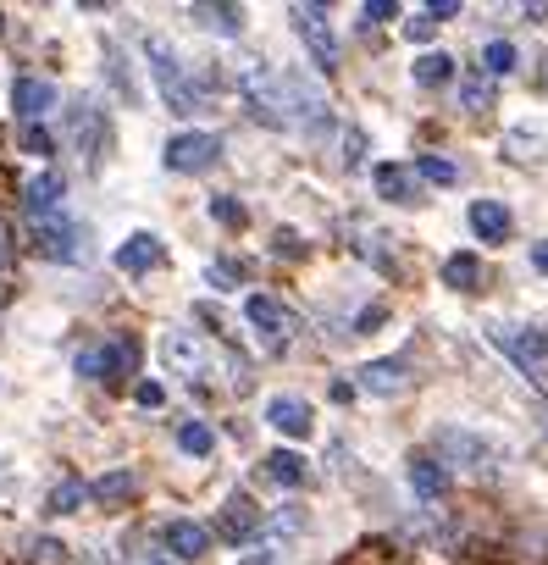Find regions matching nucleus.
I'll use <instances>...</instances> for the list:
<instances>
[{"label": "nucleus", "instance_id": "1", "mask_svg": "<svg viewBox=\"0 0 548 565\" xmlns=\"http://www.w3.org/2000/svg\"><path fill=\"white\" fill-rule=\"evenodd\" d=\"M239 89H244V106H250V117L261 122V128H322V117H327L322 95H316L305 78L277 73L266 61H244Z\"/></svg>", "mask_w": 548, "mask_h": 565}, {"label": "nucleus", "instance_id": "2", "mask_svg": "<svg viewBox=\"0 0 548 565\" xmlns=\"http://www.w3.org/2000/svg\"><path fill=\"white\" fill-rule=\"evenodd\" d=\"M144 56H150L155 84H161V95H167V106L178 111V117H194V111L211 106V95H216V73H200V78H194L189 67L178 61V50H172L167 39H144Z\"/></svg>", "mask_w": 548, "mask_h": 565}, {"label": "nucleus", "instance_id": "3", "mask_svg": "<svg viewBox=\"0 0 548 565\" xmlns=\"http://www.w3.org/2000/svg\"><path fill=\"white\" fill-rule=\"evenodd\" d=\"M133 372H139V338L133 333H111L106 344L78 355V377H95V383H128Z\"/></svg>", "mask_w": 548, "mask_h": 565}, {"label": "nucleus", "instance_id": "4", "mask_svg": "<svg viewBox=\"0 0 548 565\" xmlns=\"http://www.w3.org/2000/svg\"><path fill=\"white\" fill-rule=\"evenodd\" d=\"M488 338H493V349H504L521 372H543V361H548V333L543 327H521V322H493L488 327Z\"/></svg>", "mask_w": 548, "mask_h": 565}, {"label": "nucleus", "instance_id": "5", "mask_svg": "<svg viewBox=\"0 0 548 565\" xmlns=\"http://www.w3.org/2000/svg\"><path fill=\"white\" fill-rule=\"evenodd\" d=\"M288 17H294V34L305 39V50H310V61L322 67V73H333L338 67V39H333V23H327V6H288Z\"/></svg>", "mask_w": 548, "mask_h": 565}, {"label": "nucleus", "instance_id": "6", "mask_svg": "<svg viewBox=\"0 0 548 565\" xmlns=\"http://www.w3.org/2000/svg\"><path fill=\"white\" fill-rule=\"evenodd\" d=\"M34 250L45 261H84V228L72 217H34Z\"/></svg>", "mask_w": 548, "mask_h": 565}, {"label": "nucleus", "instance_id": "7", "mask_svg": "<svg viewBox=\"0 0 548 565\" xmlns=\"http://www.w3.org/2000/svg\"><path fill=\"white\" fill-rule=\"evenodd\" d=\"M438 455L443 460H460V466L482 471V477L499 466V449H493L488 438H477V433H460V427H443V433H438Z\"/></svg>", "mask_w": 548, "mask_h": 565}, {"label": "nucleus", "instance_id": "8", "mask_svg": "<svg viewBox=\"0 0 548 565\" xmlns=\"http://www.w3.org/2000/svg\"><path fill=\"white\" fill-rule=\"evenodd\" d=\"M161 361H167L178 377H189V383H200V377L211 372V355H205V344L194 333H167L161 338Z\"/></svg>", "mask_w": 548, "mask_h": 565}, {"label": "nucleus", "instance_id": "9", "mask_svg": "<svg viewBox=\"0 0 548 565\" xmlns=\"http://www.w3.org/2000/svg\"><path fill=\"white\" fill-rule=\"evenodd\" d=\"M216 156H222V139H216V133H178V139L167 145V167L172 172H205Z\"/></svg>", "mask_w": 548, "mask_h": 565}, {"label": "nucleus", "instance_id": "10", "mask_svg": "<svg viewBox=\"0 0 548 565\" xmlns=\"http://www.w3.org/2000/svg\"><path fill=\"white\" fill-rule=\"evenodd\" d=\"M244 316H250L261 333H272L277 344H288V338H294V327H299V316L288 311L283 300H272V294H250V300H244Z\"/></svg>", "mask_w": 548, "mask_h": 565}, {"label": "nucleus", "instance_id": "11", "mask_svg": "<svg viewBox=\"0 0 548 565\" xmlns=\"http://www.w3.org/2000/svg\"><path fill=\"white\" fill-rule=\"evenodd\" d=\"M61 194H67V178H61V172H34V178L23 183V211L28 217H56Z\"/></svg>", "mask_w": 548, "mask_h": 565}, {"label": "nucleus", "instance_id": "12", "mask_svg": "<svg viewBox=\"0 0 548 565\" xmlns=\"http://www.w3.org/2000/svg\"><path fill=\"white\" fill-rule=\"evenodd\" d=\"M355 377H360V388H366V394L388 399V394H405V388H410V361H399V355H394V361H366Z\"/></svg>", "mask_w": 548, "mask_h": 565}, {"label": "nucleus", "instance_id": "13", "mask_svg": "<svg viewBox=\"0 0 548 565\" xmlns=\"http://www.w3.org/2000/svg\"><path fill=\"white\" fill-rule=\"evenodd\" d=\"M216 532H222L227 543H250L255 532H261V510H255L244 493H233V499L222 505V516H216Z\"/></svg>", "mask_w": 548, "mask_h": 565}, {"label": "nucleus", "instance_id": "14", "mask_svg": "<svg viewBox=\"0 0 548 565\" xmlns=\"http://www.w3.org/2000/svg\"><path fill=\"white\" fill-rule=\"evenodd\" d=\"M12 111L23 122H39L45 111H56V84H45V78H17L12 84Z\"/></svg>", "mask_w": 548, "mask_h": 565}, {"label": "nucleus", "instance_id": "15", "mask_svg": "<svg viewBox=\"0 0 548 565\" xmlns=\"http://www.w3.org/2000/svg\"><path fill=\"white\" fill-rule=\"evenodd\" d=\"M371 189H377L388 205H416V172L382 161V167H371Z\"/></svg>", "mask_w": 548, "mask_h": 565}, {"label": "nucleus", "instance_id": "16", "mask_svg": "<svg viewBox=\"0 0 548 565\" xmlns=\"http://www.w3.org/2000/svg\"><path fill=\"white\" fill-rule=\"evenodd\" d=\"M266 421H272L277 433H288V438H310V405L305 399H294V394H277L272 405H266Z\"/></svg>", "mask_w": 548, "mask_h": 565}, {"label": "nucleus", "instance_id": "17", "mask_svg": "<svg viewBox=\"0 0 548 565\" xmlns=\"http://www.w3.org/2000/svg\"><path fill=\"white\" fill-rule=\"evenodd\" d=\"M161 255H167V250H161V239H155V233H133V239L117 250V266L128 277H144L150 266H161Z\"/></svg>", "mask_w": 548, "mask_h": 565}, {"label": "nucleus", "instance_id": "18", "mask_svg": "<svg viewBox=\"0 0 548 565\" xmlns=\"http://www.w3.org/2000/svg\"><path fill=\"white\" fill-rule=\"evenodd\" d=\"M161 538H167V549L178 554V560H200V554L211 549V532H205L200 521H167Z\"/></svg>", "mask_w": 548, "mask_h": 565}, {"label": "nucleus", "instance_id": "19", "mask_svg": "<svg viewBox=\"0 0 548 565\" xmlns=\"http://www.w3.org/2000/svg\"><path fill=\"white\" fill-rule=\"evenodd\" d=\"M410 488H416L421 499H443V493H449V466H443L438 455H416L410 460Z\"/></svg>", "mask_w": 548, "mask_h": 565}, {"label": "nucleus", "instance_id": "20", "mask_svg": "<svg viewBox=\"0 0 548 565\" xmlns=\"http://www.w3.org/2000/svg\"><path fill=\"white\" fill-rule=\"evenodd\" d=\"M443 283H449V289H460V294H482L488 272H482V261L471 250H460V255H449V261H443Z\"/></svg>", "mask_w": 548, "mask_h": 565}, {"label": "nucleus", "instance_id": "21", "mask_svg": "<svg viewBox=\"0 0 548 565\" xmlns=\"http://www.w3.org/2000/svg\"><path fill=\"white\" fill-rule=\"evenodd\" d=\"M471 228H477L482 244H504L510 239V211H504L499 200H477L471 205Z\"/></svg>", "mask_w": 548, "mask_h": 565}, {"label": "nucleus", "instance_id": "22", "mask_svg": "<svg viewBox=\"0 0 548 565\" xmlns=\"http://www.w3.org/2000/svg\"><path fill=\"white\" fill-rule=\"evenodd\" d=\"M133 493H139V477H133L128 466H117V471H106V477H100L95 488H89V499H100L106 510H122V505L133 499Z\"/></svg>", "mask_w": 548, "mask_h": 565}, {"label": "nucleus", "instance_id": "23", "mask_svg": "<svg viewBox=\"0 0 548 565\" xmlns=\"http://www.w3.org/2000/svg\"><path fill=\"white\" fill-rule=\"evenodd\" d=\"M493 100H499V89H493L488 73H460V111H471V117H488Z\"/></svg>", "mask_w": 548, "mask_h": 565}, {"label": "nucleus", "instance_id": "24", "mask_svg": "<svg viewBox=\"0 0 548 565\" xmlns=\"http://www.w3.org/2000/svg\"><path fill=\"white\" fill-rule=\"evenodd\" d=\"M72 133H78V145H84L89 161H100V150H106V122H100L95 106H78L72 111Z\"/></svg>", "mask_w": 548, "mask_h": 565}, {"label": "nucleus", "instance_id": "25", "mask_svg": "<svg viewBox=\"0 0 548 565\" xmlns=\"http://www.w3.org/2000/svg\"><path fill=\"white\" fill-rule=\"evenodd\" d=\"M266 477H272L277 488H299V482H305V455H294V449H272V455H266Z\"/></svg>", "mask_w": 548, "mask_h": 565}, {"label": "nucleus", "instance_id": "26", "mask_svg": "<svg viewBox=\"0 0 548 565\" xmlns=\"http://www.w3.org/2000/svg\"><path fill=\"white\" fill-rule=\"evenodd\" d=\"M178 449H183V455H211V449H216L211 421H200V416L178 421Z\"/></svg>", "mask_w": 548, "mask_h": 565}, {"label": "nucleus", "instance_id": "27", "mask_svg": "<svg viewBox=\"0 0 548 565\" xmlns=\"http://www.w3.org/2000/svg\"><path fill=\"white\" fill-rule=\"evenodd\" d=\"M454 78V56H443V50H427V56H416V84L421 89H438Z\"/></svg>", "mask_w": 548, "mask_h": 565}, {"label": "nucleus", "instance_id": "28", "mask_svg": "<svg viewBox=\"0 0 548 565\" xmlns=\"http://www.w3.org/2000/svg\"><path fill=\"white\" fill-rule=\"evenodd\" d=\"M388 244H394V239H388V233H377V228H360V255H366V261H377V272H388V277H399V261H394V255H388Z\"/></svg>", "mask_w": 548, "mask_h": 565}, {"label": "nucleus", "instance_id": "29", "mask_svg": "<svg viewBox=\"0 0 548 565\" xmlns=\"http://www.w3.org/2000/svg\"><path fill=\"white\" fill-rule=\"evenodd\" d=\"M482 73L488 78H510L515 73V45L510 39H488V45H482Z\"/></svg>", "mask_w": 548, "mask_h": 565}, {"label": "nucleus", "instance_id": "30", "mask_svg": "<svg viewBox=\"0 0 548 565\" xmlns=\"http://www.w3.org/2000/svg\"><path fill=\"white\" fill-rule=\"evenodd\" d=\"M84 499H89L84 482H78V477H61L56 488H50V516H72V510L84 505Z\"/></svg>", "mask_w": 548, "mask_h": 565}, {"label": "nucleus", "instance_id": "31", "mask_svg": "<svg viewBox=\"0 0 548 565\" xmlns=\"http://www.w3.org/2000/svg\"><path fill=\"white\" fill-rule=\"evenodd\" d=\"M194 17H200V23H211L216 34H239V28H244V6H205V0H200V6H194Z\"/></svg>", "mask_w": 548, "mask_h": 565}, {"label": "nucleus", "instance_id": "32", "mask_svg": "<svg viewBox=\"0 0 548 565\" xmlns=\"http://www.w3.org/2000/svg\"><path fill=\"white\" fill-rule=\"evenodd\" d=\"M211 217H216V222H222V228H227V233H239V228H244V222H250V211H244V205H239V200H233V194H216V200H211Z\"/></svg>", "mask_w": 548, "mask_h": 565}, {"label": "nucleus", "instance_id": "33", "mask_svg": "<svg viewBox=\"0 0 548 565\" xmlns=\"http://www.w3.org/2000/svg\"><path fill=\"white\" fill-rule=\"evenodd\" d=\"M416 172L427 183H438V189H449V183L460 178V167H454V161H443V156H416Z\"/></svg>", "mask_w": 548, "mask_h": 565}, {"label": "nucleus", "instance_id": "34", "mask_svg": "<svg viewBox=\"0 0 548 565\" xmlns=\"http://www.w3.org/2000/svg\"><path fill=\"white\" fill-rule=\"evenodd\" d=\"M344 565H405V560H399V554L388 549V543H360V549L349 554Z\"/></svg>", "mask_w": 548, "mask_h": 565}, {"label": "nucleus", "instance_id": "35", "mask_svg": "<svg viewBox=\"0 0 548 565\" xmlns=\"http://www.w3.org/2000/svg\"><path fill=\"white\" fill-rule=\"evenodd\" d=\"M17 145H23L28 156H50V150H56V139H50L39 122H23V128H17Z\"/></svg>", "mask_w": 548, "mask_h": 565}, {"label": "nucleus", "instance_id": "36", "mask_svg": "<svg viewBox=\"0 0 548 565\" xmlns=\"http://www.w3.org/2000/svg\"><path fill=\"white\" fill-rule=\"evenodd\" d=\"M537 150H543V139H537V133H510V139H504V156L510 161H537Z\"/></svg>", "mask_w": 548, "mask_h": 565}, {"label": "nucleus", "instance_id": "37", "mask_svg": "<svg viewBox=\"0 0 548 565\" xmlns=\"http://www.w3.org/2000/svg\"><path fill=\"white\" fill-rule=\"evenodd\" d=\"M394 17H399L394 0H366V6H360V34H371L377 23H394Z\"/></svg>", "mask_w": 548, "mask_h": 565}, {"label": "nucleus", "instance_id": "38", "mask_svg": "<svg viewBox=\"0 0 548 565\" xmlns=\"http://www.w3.org/2000/svg\"><path fill=\"white\" fill-rule=\"evenodd\" d=\"M432 34H438V17H432V12H416V17L405 23V39H410V45H427Z\"/></svg>", "mask_w": 548, "mask_h": 565}, {"label": "nucleus", "instance_id": "39", "mask_svg": "<svg viewBox=\"0 0 548 565\" xmlns=\"http://www.w3.org/2000/svg\"><path fill=\"white\" fill-rule=\"evenodd\" d=\"M28 560H34V565H61V560H67V549H61L56 538H34V549H28Z\"/></svg>", "mask_w": 548, "mask_h": 565}, {"label": "nucleus", "instance_id": "40", "mask_svg": "<svg viewBox=\"0 0 548 565\" xmlns=\"http://www.w3.org/2000/svg\"><path fill=\"white\" fill-rule=\"evenodd\" d=\"M272 250L294 261V255H305V239H299V233H288V228H277V233H272Z\"/></svg>", "mask_w": 548, "mask_h": 565}, {"label": "nucleus", "instance_id": "41", "mask_svg": "<svg viewBox=\"0 0 548 565\" xmlns=\"http://www.w3.org/2000/svg\"><path fill=\"white\" fill-rule=\"evenodd\" d=\"M133 399H139L144 410H161V405H167V388H161V383H139V388H133Z\"/></svg>", "mask_w": 548, "mask_h": 565}, {"label": "nucleus", "instance_id": "42", "mask_svg": "<svg viewBox=\"0 0 548 565\" xmlns=\"http://www.w3.org/2000/svg\"><path fill=\"white\" fill-rule=\"evenodd\" d=\"M239 277H250V266H244V261H222V266H211V283H239Z\"/></svg>", "mask_w": 548, "mask_h": 565}, {"label": "nucleus", "instance_id": "43", "mask_svg": "<svg viewBox=\"0 0 548 565\" xmlns=\"http://www.w3.org/2000/svg\"><path fill=\"white\" fill-rule=\"evenodd\" d=\"M344 150H349V167H360V150H366V139H360V128H349V139H344Z\"/></svg>", "mask_w": 548, "mask_h": 565}, {"label": "nucleus", "instance_id": "44", "mask_svg": "<svg viewBox=\"0 0 548 565\" xmlns=\"http://www.w3.org/2000/svg\"><path fill=\"white\" fill-rule=\"evenodd\" d=\"M532 266H537V272H548V239L532 244Z\"/></svg>", "mask_w": 548, "mask_h": 565}, {"label": "nucleus", "instance_id": "45", "mask_svg": "<svg viewBox=\"0 0 548 565\" xmlns=\"http://www.w3.org/2000/svg\"><path fill=\"white\" fill-rule=\"evenodd\" d=\"M12 266V239H6V228H0V272Z\"/></svg>", "mask_w": 548, "mask_h": 565}, {"label": "nucleus", "instance_id": "46", "mask_svg": "<svg viewBox=\"0 0 548 565\" xmlns=\"http://www.w3.org/2000/svg\"><path fill=\"white\" fill-rule=\"evenodd\" d=\"M543 89H548V56H543Z\"/></svg>", "mask_w": 548, "mask_h": 565}, {"label": "nucleus", "instance_id": "47", "mask_svg": "<svg viewBox=\"0 0 548 565\" xmlns=\"http://www.w3.org/2000/svg\"><path fill=\"white\" fill-rule=\"evenodd\" d=\"M0 28H6V17H0Z\"/></svg>", "mask_w": 548, "mask_h": 565}, {"label": "nucleus", "instance_id": "48", "mask_svg": "<svg viewBox=\"0 0 548 565\" xmlns=\"http://www.w3.org/2000/svg\"><path fill=\"white\" fill-rule=\"evenodd\" d=\"M155 565H167V560H155Z\"/></svg>", "mask_w": 548, "mask_h": 565}]
</instances>
